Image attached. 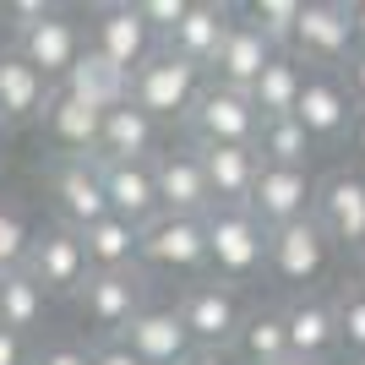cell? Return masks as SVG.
Instances as JSON below:
<instances>
[{
    "label": "cell",
    "instance_id": "obj_1",
    "mask_svg": "<svg viewBox=\"0 0 365 365\" xmlns=\"http://www.w3.org/2000/svg\"><path fill=\"white\" fill-rule=\"evenodd\" d=\"M207 224V278L229 284V289H245L267 273V229L257 224L251 207H213L202 218Z\"/></svg>",
    "mask_w": 365,
    "mask_h": 365
},
{
    "label": "cell",
    "instance_id": "obj_2",
    "mask_svg": "<svg viewBox=\"0 0 365 365\" xmlns=\"http://www.w3.org/2000/svg\"><path fill=\"white\" fill-rule=\"evenodd\" d=\"M207 93V71L191 61H180V55H169L164 44H158V55H153L148 66H137L131 71V104L142 109V115H153L158 125H185V115L197 109V98Z\"/></svg>",
    "mask_w": 365,
    "mask_h": 365
},
{
    "label": "cell",
    "instance_id": "obj_3",
    "mask_svg": "<svg viewBox=\"0 0 365 365\" xmlns=\"http://www.w3.org/2000/svg\"><path fill=\"white\" fill-rule=\"evenodd\" d=\"M175 311H180V322H185V333H191V344H197V354L235 349V338H240V327H245V294L229 289V284H218V278L185 284L180 300H175Z\"/></svg>",
    "mask_w": 365,
    "mask_h": 365
},
{
    "label": "cell",
    "instance_id": "obj_4",
    "mask_svg": "<svg viewBox=\"0 0 365 365\" xmlns=\"http://www.w3.org/2000/svg\"><path fill=\"white\" fill-rule=\"evenodd\" d=\"M360 49L354 16L344 0H300V22H294V44L289 55L311 71H344L349 55Z\"/></svg>",
    "mask_w": 365,
    "mask_h": 365
},
{
    "label": "cell",
    "instance_id": "obj_5",
    "mask_svg": "<svg viewBox=\"0 0 365 365\" xmlns=\"http://www.w3.org/2000/svg\"><path fill=\"white\" fill-rule=\"evenodd\" d=\"M257 131H262V115L251 104V93L218 88V82H207L197 109L185 115V142L191 148H257Z\"/></svg>",
    "mask_w": 365,
    "mask_h": 365
},
{
    "label": "cell",
    "instance_id": "obj_6",
    "mask_svg": "<svg viewBox=\"0 0 365 365\" xmlns=\"http://www.w3.org/2000/svg\"><path fill=\"white\" fill-rule=\"evenodd\" d=\"M142 267L164 278H191L202 284L207 278V224L202 218H175L158 213L142 229Z\"/></svg>",
    "mask_w": 365,
    "mask_h": 365
},
{
    "label": "cell",
    "instance_id": "obj_7",
    "mask_svg": "<svg viewBox=\"0 0 365 365\" xmlns=\"http://www.w3.org/2000/svg\"><path fill=\"white\" fill-rule=\"evenodd\" d=\"M333 240L322 235L317 218H300V224H284L273 229V240H267V273L278 284H289L300 294H317V284L333 273Z\"/></svg>",
    "mask_w": 365,
    "mask_h": 365
},
{
    "label": "cell",
    "instance_id": "obj_8",
    "mask_svg": "<svg viewBox=\"0 0 365 365\" xmlns=\"http://www.w3.org/2000/svg\"><path fill=\"white\" fill-rule=\"evenodd\" d=\"M311 218L333 240V251L365 257V169H333V175H322Z\"/></svg>",
    "mask_w": 365,
    "mask_h": 365
},
{
    "label": "cell",
    "instance_id": "obj_9",
    "mask_svg": "<svg viewBox=\"0 0 365 365\" xmlns=\"http://www.w3.org/2000/svg\"><path fill=\"white\" fill-rule=\"evenodd\" d=\"M22 273L49 294V300H76V289L88 284V251H82V235L66 224H49L33 235V251L22 262Z\"/></svg>",
    "mask_w": 365,
    "mask_h": 365
},
{
    "label": "cell",
    "instance_id": "obj_10",
    "mask_svg": "<svg viewBox=\"0 0 365 365\" xmlns=\"http://www.w3.org/2000/svg\"><path fill=\"white\" fill-rule=\"evenodd\" d=\"M88 49L93 55H104L109 66H120L125 76L148 66L158 55V33L142 22L137 0H120V6H93L88 16Z\"/></svg>",
    "mask_w": 365,
    "mask_h": 365
},
{
    "label": "cell",
    "instance_id": "obj_11",
    "mask_svg": "<svg viewBox=\"0 0 365 365\" xmlns=\"http://www.w3.org/2000/svg\"><path fill=\"white\" fill-rule=\"evenodd\" d=\"M82 305V322H88L98 338H120L131 327L142 305H148V273H88V284L76 289Z\"/></svg>",
    "mask_w": 365,
    "mask_h": 365
},
{
    "label": "cell",
    "instance_id": "obj_12",
    "mask_svg": "<svg viewBox=\"0 0 365 365\" xmlns=\"http://www.w3.org/2000/svg\"><path fill=\"white\" fill-rule=\"evenodd\" d=\"M354 115H360V104H354L349 82L338 71H311V66H305L300 104H294V120L305 125V137L311 142H349Z\"/></svg>",
    "mask_w": 365,
    "mask_h": 365
},
{
    "label": "cell",
    "instance_id": "obj_13",
    "mask_svg": "<svg viewBox=\"0 0 365 365\" xmlns=\"http://www.w3.org/2000/svg\"><path fill=\"white\" fill-rule=\"evenodd\" d=\"M11 49L33 66V71H44L49 82L61 88L66 76H71V66L88 55V28H82L71 11H61V6H55L44 22H33L28 33H16V44H11Z\"/></svg>",
    "mask_w": 365,
    "mask_h": 365
},
{
    "label": "cell",
    "instance_id": "obj_14",
    "mask_svg": "<svg viewBox=\"0 0 365 365\" xmlns=\"http://www.w3.org/2000/svg\"><path fill=\"white\" fill-rule=\"evenodd\" d=\"M317 207V175L311 169H284V164H262L257 191H251V213L257 224L273 235L284 224H300Z\"/></svg>",
    "mask_w": 365,
    "mask_h": 365
},
{
    "label": "cell",
    "instance_id": "obj_15",
    "mask_svg": "<svg viewBox=\"0 0 365 365\" xmlns=\"http://www.w3.org/2000/svg\"><path fill=\"white\" fill-rule=\"evenodd\" d=\"M153 180H158V207L175 218H207L213 213V197H207V175H202V158L191 142L180 148H158L153 158Z\"/></svg>",
    "mask_w": 365,
    "mask_h": 365
},
{
    "label": "cell",
    "instance_id": "obj_16",
    "mask_svg": "<svg viewBox=\"0 0 365 365\" xmlns=\"http://www.w3.org/2000/svg\"><path fill=\"white\" fill-rule=\"evenodd\" d=\"M49 191L61 207L66 229H88L98 218H109V197H104V169L98 158H55L49 169Z\"/></svg>",
    "mask_w": 365,
    "mask_h": 365
},
{
    "label": "cell",
    "instance_id": "obj_17",
    "mask_svg": "<svg viewBox=\"0 0 365 365\" xmlns=\"http://www.w3.org/2000/svg\"><path fill=\"white\" fill-rule=\"evenodd\" d=\"M120 344L137 354L142 365H185L191 354H197L180 311H175V305H153V300L131 317V327L120 333Z\"/></svg>",
    "mask_w": 365,
    "mask_h": 365
},
{
    "label": "cell",
    "instance_id": "obj_18",
    "mask_svg": "<svg viewBox=\"0 0 365 365\" xmlns=\"http://www.w3.org/2000/svg\"><path fill=\"white\" fill-rule=\"evenodd\" d=\"M284 327H289V354L294 360L327 365L338 349H344L333 294H294V300L284 305Z\"/></svg>",
    "mask_w": 365,
    "mask_h": 365
},
{
    "label": "cell",
    "instance_id": "obj_19",
    "mask_svg": "<svg viewBox=\"0 0 365 365\" xmlns=\"http://www.w3.org/2000/svg\"><path fill=\"white\" fill-rule=\"evenodd\" d=\"M278 49L262 38L245 16H235L224 33V44L213 49V61H207V82H218V88H235V93H251V82H257L262 71H267V61H273Z\"/></svg>",
    "mask_w": 365,
    "mask_h": 365
},
{
    "label": "cell",
    "instance_id": "obj_20",
    "mask_svg": "<svg viewBox=\"0 0 365 365\" xmlns=\"http://www.w3.org/2000/svg\"><path fill=\"white\" fill-rule=\"evenodd\" d=\"M158 131L164 125L142 115L131 98L120 109H109L104 115V131H98V164H148L158 158Z\"/></svg>",
    "mask_w": 365,
    "mask_h": 365
},
{
    "label": "cell",
    "instance_id": "obj_21",
    "mask_svg": "<svg viewBox=\"0 0 365 365\" xmlns=\"http://www.w3.org/2000/svg\"><path fill=\"white\" fill-rule=\"evenodd\" d=\"M202 175H207V197L213 207H251V191H257L262 158L257 148H197Z\"/></svg>",
    "mask_w": 365,
    "mask_h": 365
},
{
    "label": "cell",
    "instance_id": "obj_22",
    "mask_svg": "<svg viewBox=\"0 0 365 365\" xmlns=\"http://www.w3.org/2000/svg\"><path fill=\"white\" fill-rule=\"evenodd\" d=\"M55 82L44 71H33L16 49H0V125L11 120H44Z\"/></svg>",
    "mask_w": 365,
    "mask_h": 365
},
{
    "label": "cell",
    "instance_id": "obj_23",
    "mask_svg": "<svg viewBox=\"0 0 365 365\" xmlns=\"http://www.w3.org/2000/svg\"><path fill=\"white\" fill-rule=\"evenodd\" d=\"M235 16H240L235 6H218V0H191V11H185L180 28L164 38V49L207 71V61H213V49L224 44V33H229V22H235Z\"/></svg>",
    "mask_w": 365,
    "mask_h": 365
},
{
    "label": "cell",
    "instance_id": "obj_24",
    "mask_svg": "<svg viewBox=\"0 0 365 365\" xmlns=\"http://www.w3.org/2000/svg\"><path fill=\"white\" fill-rule=\"evenodd\" d=\"M98 169H104V197H109L115 218L148 229L153 218L164 213L158 207V180H153V158L148 164H98Z\"/></svg>",
    "mask_w": 365,
    "mask_h": 365
},
{
    "label": "cell",
    "instance_id": "obj_25",
    "mask_svg": "<svg viewBox=\"0 0 365 365\" xmlns=\"http://www.w3.org/2000/svg\"><path fill=\"white\" fill-rule=\"evenodd\" d=\"M44 131L49 142L61 148V158H98V131H104V115L88 109L82 98H71L66 88H55L44 109Z\"/></svg>",
    "mask_w": 365,
    "mask_h": 365
},
{
    "label": "cell",
    "instance_id": "obj_26",
    "mask_svg": "<svg viewBox=\"0 0 365 365\" xmlns=\"http://www.w3.org/2000/svg\"><path fill=\"white\" fill-rule=\"evenodd\" d=\"M82 235V251H88L93 273H137L142 267V229L125 224V218H98V224L76 229Z\"/></svg>",
    "mask_w": 365,
    "mask_h": 365
},
{
    "label": "cell",
    "instance_id": "obj_27",
    "mask_svg": "<svg viewBox=\"0 0 365 365\" xmlns=\"http://www.w3.org/2000/svg\"><path fill=\"white\" fill-rule=\"evenodd\" d=\"M71 98H82L88 109H98V115H109V109H120L125 98H131V76L120 71V66H109L104 55H82V61L71 66V76L61 82Z\"/></svg>",
    "mask_w": 365,
    "mask_h": 365
},
{
    "label": "cell",
    "instance_id": "obj_28",
    "mask_svg": "<svg viewBox=\"0 0 365 365\" xmlns=\"http://www.w3.org/2000/svg\"><path fill=\"white\" fill-rule=\"evenodd\" d=\"M300 82H305V66L294 61V55H273L267 71L251 82V104H257V115H262V120H284V115H294V104H300Z\"/></svg>",
    "mask_w": 365,
    "mask_h": 365
},
{
    "label": "cell",
    "instance_id": "obj_29",
    "mask_svg": "<svg viewBox=\"0 0 365 365\" xmlns=\"http://www.w3.org/2000/svg\"><path fill=\"white\" fill-rule=\"evenodd\" d=\"M235 360L240 365H278L289 360V327L284 311H245V327L235 338Z\"/></svg>",
    "mask_w": 365,
    "mask_h": 365
},
{
    "label": "cell",
    "instance_id": "obj_30",
    "mask_svg": "<svg viewBox=\"0 0 365 365\" xmlns=\"http://www.w3.org/2000/svg\"><path fill=\"white\" fill-rule=\"evenodd\" d=\"M44 311H49V294L38 289L22 267H16V273H0V327H11V333L28 338L33 327L44 322Z\"/></svg>",
    "mask_w": 365,
    "mask_h": 365
},
{
    "label": "cell",
    "instance_id": "obj_31",
    "mask_svg": "<svg viewBox=\"0 0 365 365\" xmlns=\"http://www.w3.org/2000/svg\"><path fill=\"white\" fill-rule=\"evenodd\" d=\"M311 148H317V142L305 137V125L294 120V115H284V120H262V131H257V158H262V164L305 169V164H311Z\"/></svg>",
    "mask_w": 365,
    "mask_h": 365
},
{
    "label": "cell",
    "instance_id": "obj_32",
    "mask_svg": "<svg viewBox=\"0 0 365 365\" xmlns=\"http://www.w3.org/2000/svg\"><path fill=\"white\" fill-rule=\"evenodd\" d=\"M240 16L278 49V55H289V44H294V22H300V0H251Z\"/></svg>",
    "mask_w": 365,
    "mask_h": 365
},
{
    "label": "cell",
    "instance_id": "obj_33",
    "mask_svg": "<svg viewBox=\"0 0 365 365\" xmlns=\"http://www.w3.org/2000/svg\"><path fill=\"white\" fill-rule=\"evenodd\" d=\"M33 235L38 229L28 224V213L16 207V202H0V273H16L33 251Z\"/></svg>",
    "mask_w": 365,
    "mask_h": 365
},
{
    "label": "cell",
    "instance_id": "obj_34",
    "mask_svg": "<svg viewBox=\"0 0 365 365\" xmlns=\"http://www.w3.org/2000/svg\"><path fill=\"white\" fill-rule=\"evenodd\" d=\"M333 311H338V338H344V349L365 365V294L354 289H338L333 294Z\"/></svg>",
    "mask_w": 365,
    "mask_h": 365
},
{
    "label": "cell",
    "instance_id": "obj_35",
    "mask_svg": "<svg viewBox=\"0 0 365 365\" xmlns=\"http://www.w3.org/2000/svg\"><path fill=\"white\" fill-rule=\"evenodd\" d=\"M137 11H142V22L158 33V44H164L169 33L180 28V16L191 11V0H137Z\"/></svg>",
    "mask_w": 365,
    "mask_h": 365
},
{
    "label": "cell",
    "instance_id": "obj_36",
    "mask_svg": "<svg viewBox=\"0 0 365 365\" xmlns=\"http://www.w3.org/2000/svg\"><path fill=\"white\" fill-rule=\"evenodd\" d=\"M49 11H55L49 0H6V6H0V16L11 22V33H28L33 22H44Z\"/></svg>",
    "mask_w": 365,
    "mask_h": 365
},
{
    "label": "cell",
    "instance_id": "obj_37",
    "mask_svg": "<svg viewBox=\"0 0 365 365\" xmlns=\"http://www.w3.org/2000/svg\"><path fill=\"white\" fill-rule=\"evenodd\" d=\"M33 365H93L82 344H44V349L33 354Z\"/></svg>",
    "mask_w": 365,
    "mask_h": 365
},
{
    "label": "cell",
    "instance_id": "obj_38",
    "mask_svg": "<svg viewBox=\"0 0 365 365\" xmlns=\"http://www.w3.org/2000/svg\"><path fill=\"white\" fill-rule=\"evenodd\" d=\"M88 360H93V365H142L137 354L120 344V338H98V344L88 349Z\"/></svg>",
    "mask_w": 365,
    "mask_h": 365
},
{
    "label": "cell",
    "instance_id": "obj_39",
    "mask_svg": "<svg viewBox=\"0 0 365 365\" xmlns=\"http://www.w3.org/2000/svg\"><path fill=\"white\" fill-rule=\"evenodd\" d=\"M0 365H33V344L11 327H0Z\"/></svg>",
    "mask_w": 365,
    "mask_h": 365
},
{
    "label": "cell",
    "instance_id": "obj_40",
    "mask_svg": "<svg viewBox=\"0 0 365 365\" xmlns=\"http://www.w3.org/2000/svg\"><path fill=\"white\" fill-rule=\"evenodd\" d=\"M338 76H344V82H349V93H354V104L365 109V49H354V55H349V66H344V71H338Z\"/></svg>",
    "mask_w": 365,
    "mask_h": 365
},
{
    "label": "cell",
    "instance_id": "obj_41",
    "mask_svg": "<svg viewBox=\"0 0 365 365\" xmlns=\"http://www.w3.org/2000/svg\"><path fill=\"white\" fill-rule=\"evenodd\" d=\"M349 148L360 153V164H365V109L354 115V131H349Z\"/></svg>",
    "mask_w": 365,
    "mask_h": 365
},
{
    "label": "cell",
    "instance_id": "obj_42",
    "mask_svg": "<svg viewBox=\"0 0 365 365\" xmlns=\"http://www.w3.org/2000/svg\"><path fill=\"white\" fill-rule=\"evenodd\" d=\"M349 16H354V33H360V49H365V0H354Z\"/></svg>",
    "mask_w": 365,
    "mask_h": 365
},
{
    "label": "cell",
    "instance_id": "obj_43",
    "mask_svg": "<svg viewBox=\"0 0 365 365\" xmlns=\"http://www.w3.org/2000/svg\"><path fill=\"white\" fill-rule=\"evenodd\" d=\"M349 284H354V289L365 294V257H354V278H349Z\"/></svg>",
    "mask_w": 365,
    "mask_h": 365
},
{
    "label": "cell",
    "instance_id": "obj_44",
    "mask_svg": "<svg viewBox=\"0 0 365 365\" xmlns=\"http://www.w3.org/2000/svg\"><path fill=\"white\" fill-rule=\"evenodd\" d=\"M185 365H224V360H218V354H191Z\"/></svg>",
    "mask_w": 365,
    "mask_h": 365
},
{
    "label": "cell",
    "instance_id": "obj_45",
    "mask_svg": "<svg viewBox=\"0 0 365 365\" xmlns=\"http://www.w3.org/2000/svg\"><path fill=\"white\" fill-rule=\"evenodd\" d=\"M278 365H311V360H294V354H289V360H278Z\"/></svg>",
    "mask_w": 365,
    "mask_h": 365
},
{
    "label": "cell",
    "instance_id": "obj_46",
    "mask_svg": "<svg viewBox=\"0 0 365 365\" xmlns=\"http://www.w3.org/2000/svg\"><path fill=\"white\" fill-rule=\"evenodd\" d=\"M0 142H6V125H0Z\"/></svg>",
    "mask_w": 365,
    "mask_h": 365
}]
</instances>
